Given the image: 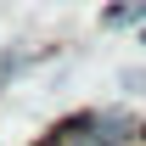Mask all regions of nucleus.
Segmentation results:
<instances>
[{
  "label": "nucleus",
  "instance_id": "obj_1",
  "mask_svg": "<svg viewBox=\"0 0 146 146\" xmlns=\"http://www.w3.org/2000/svg\"><path fill=\"white\" fill-rule=\"evenodd\" d=\"M146 23V0H112L101 11V28H141Z\"/></svg>",
  "mask_w": 146,
  "mask_h": 146
},
{
  "label": "nucleus",
  "instance_id": "obj_2",
  "mask_svg": "<svg viewBox=\"0 0 146 146\" xmlns=\"http://www.w3.org/2000/svg\"><path fill=\"white\" fill-rule=\"evenodd\" d=\"M118 84H124V90H146V68H124Z\"/></svg>",
  "mask_w": 146,
  "mask_h": 146
},
{
  "label": "nucleus",
  "instance_id": "obj_3",
  "mask_svg": "<svg viewBox=\"0 0 146 146\" xmlns=\"http://www.w3.org/2000/svg\"><path fill=\"white\" fill-rule=\"evenodd\" d=\"M141 45H146V23H141Z\"/></svg>",
  "mask_w": 146,
  "mask_h": 146
}]
</instances>
